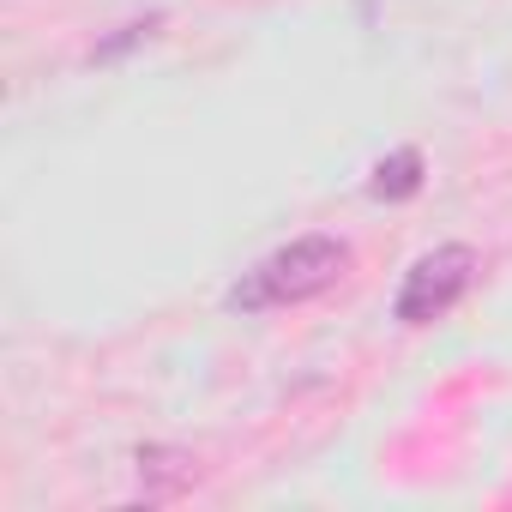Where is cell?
Returning a JSON list of instances; mask_svg holds the SVG:
<instances>
[{
	"label": "cell",
	"mask_w": 512,
	"mask_h": 512,
	"mask_svg": "<svg viewBox=\"0 0 512 512\" xmlns=\"http://www.w3.org/2000/svg\"><path fill=\"white\" fill-rule=\"evenodd\" d=\"M344 272H350V247H344L338 235H296L290 247L266 253V260L229 290V308H235V314L290 308V302H308V296L332 290Z\"/></svg>",
	"instance_id": "obj_1"
},
{
	"label": "cell",
	"mask_w": 512,
	"mask_h": 512,
	"mask_svg": "<svg viewBox=\"0 0 512 512\" xmlns=\"http://www.w3.org/2000/svg\"><path fill=\"white\" fill-rule=\"evenodd\" d=\"M470 278H476V247L446 241V247L422 253V260L404 272L398 296H392V320H404V326H428V320H440V314L470 290Z\"/></svg>",
	"instance_id": "obj_2"
},
{
	"label": "cell",
	"mask_w": 512,
	"mask_h": 512,
	"mask_svg": "<svg viewBox=\"0 0 512 512\" xmlns=\"http://www.w3.org/2000/svg\"><path fill=\"white\" fill-rule=\"evenodd\" d=\"M422 181H428V157H422L416 145H398L392 157H380V163H374V175H368V199L398 205V199H416V193H422Z\"/></svg>",
	"instance_id": "obj_3"
},
{
	"label": "cell",
	"mask_w": 512,
	"mask_h": 512,
	"mask_svg": "<svg viewBox=\"0 0 512 512\" xmlns=\"http://www.w3.org/2000/svg\"><path fill=\"white\" fill-rule=\"evenodd\" d=\"M139 476H145V494L163 500V494H175V488L193 482V458H187V452H163V446H151V452H139Z\"/></svg>",
	"instance_id": "obj_4"
},
{
	"label": "cell",
	"mask_w": 512,
	"mask_h": 512,
	"mask_svg": "<svg viewBox=\"0 0 512 512\" xmlns=\"http://www.w3.org/2000/svg\"><path fill=\"white\" fill-rule=\"evenodd\" d=\"M151 31H157V19H133V25H121V31H115L109 43H97V55H91V61H115L121 49H133V43H145Z\"/></svg>",
	"instance_id": "obj_5"
}]
</instances>
